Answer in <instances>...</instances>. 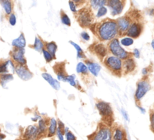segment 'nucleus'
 I'll list each match as a JSON object with an SVG mask.
<instances>
[{
	"mask_svg": "<svg viewBox=\"0 0 154 140\" xmlns=\"http://www.w3.org/2000/svg\"><path fill=\"white\" fill-rule=\"evenodd\" d=\"M118 33L119 28L117 22L111 19L104 21L97 28L98 35L103 40H112Z\"/></svg>",
	"mask_w": 154,
	"mask_h": 140,
	"instance_id": "f257e3e1",
	"label": "nucleus"
},
{
	"mask_svg": "<svg viewBox=\"0 0 154 140\" xmlns=\"http://www.w3.org/2000/svg\"><path fill=\"white\" fill-rule=\"evenodd\" d=\"M109 50L114 56L118 57L120 59H127L129 54L127 51L125 50L120 45L118 39L114 38L110 42Z\"/></svg>",
	"mask_w": 154,
	"mask_h": 140,
	"instance_id": "f03ea898",
	"label": "nucleus"
},
{
	"mask_svg": "<svg viewBox=\"0 0 154 140\" xmlns=\"http://www.w3.org/2000/svg\"><path fill=\"white\" fill-rule=\"evenodd\" d=\"M105 64L108 68L114 73H119L121 71L123 67V62L121 59L114 55H109L105 60Z\"/></svg>",
	"mask_w": 154,
	"mask_h": 140,
	"instance_id": "7ed1b4c3",
	"label": "nucleus"
},
{
	"mask_svg": "<svg viewBox=\"0 0 154 140\" xmlns=\"http://www.w3.org/2000/svg\"><path fill=\"white\" fill-rule=\"evenodd\" d=\"M92 140H113V132L108 126L99 127L94 133Z\"/></svg>",
	"mask_w": 154,
	"mask_h": 140,
	"instance_id": "20e7f679",
	"label": "nucleus"
},
{
	"mask_svg": "<svg viewBox=\"0 0 154 140\" xmlns=\"http://www.w3.org/2000/svg\"><path fill=\"white\" fill-rule=\"evenodd\" d=\"M150 89V85L149 82L146 80L140 81L138 84H137V89L136 92H135V98L136 100H140L144 97L147 93V91Z\"/></svg>",
	"mask_w": 154,
	"mask_h": 140,
	"instance_id": "39448f33",
	"label": "nucleus"
},
{
	"mask_svg": "<svg viewBox=\"0 0 154 140\" xmlns=\"http://www.w3.org/2000/svg\"><path fill=\"white\" fill-rule=\"evenodd\" d=\"M107 4L113 16L121 13L124 7V1H120V0H110L107 2Z\"/></svg>",
	"mask_w": 154,
	"mask_h": 140,
	"instance_id": "423d86ee",
	"label": "nucleus"
},
{
	"mask_svg": "<svg viewBox=\"0 0 154 140\" xmlns=\"http://www.w3.org/2000/svg\"><path fill=\"white\" fill-rule=\"evenodd\" d=\"M78 19L80 23L84 26H87V25H90L92 22V19H93L90 10L82 9L81 10H80L79 13H78Z\"/></svg>",
	"mask_w": 154,
	"mask_h": 140,
	"instance_id": "0eeeda50",
	"label": "nucleus"
},
{
	"mask_svg": "<svg viewBox=\"0 0 154 140\" xmlns=\"http://www.w3.org/2000/svg\"><path fill=\"white\" fill-rule=\"evenodd\" d=\"M15 71H16L18 76L23 80H29L32 77V73L24 65H20L19 64L18 66H17L16 68H15Z\"/></svg>",
	"mask_w": 154,
	"mask_h": 140,
	"instance_id": "6e6552de",
	"label": "nucleus"
},
{
	"mask_svg": "<svg viewBox=\"0 0 154 140\" xmlns=\"http://www.w3.org/2000/svg\"><path fill=\"white\" fill-rule=\"evenodd\" d=\"M24 53H25V49L16 48L12 51L11 56L13 59L16 62H17L20 65H25L26 63V60L24 58Z\"/></svg>",
	"mask_w": 154,
	"mask_h": 140,
	"instance_id": "1a4fd4ad",
	"label": "nucleus"
},
{
	"mask_svg": "<svg viewBox=\"0 0 154 140\" xmlns=\"http://www.w3.org/2000/svg\"><path fill=\"white\" fill-rule=\"evenodd\" d=\"M96 107H97L99 113H100L101 115H102V116L108 117L112 115V109H111L109 103H106V102H98V103H96Z\"/></svg>",
	"mask_w": 154,
	"mask_h": 140,
	"instance_id": "9d476101",
	"label": "nucleus"
},
{
	"mask_svg": "<svg viewBox=\"0 0 154 140\" xmlns=\"http://www.w3.org/2000/svg\"><path fill=\"white\" fill-rule=\"evenodd\" d=\"M142 31V26L138 22H133L130 25L129 29L126 31V34L131 38H136L141 34Z\"/></svg>",
	"mask_w": 154,
	"mask_h": 140,
	"instance_id": "9b49d317",
	"label": "nucleus"
},
{
	"mask_svg": "<svg viewBox=\"0 0 154 140\" xmlns=\"http://www.w3.org/2000/svg\"><path fill=\"white\" fill-rule=\"evenodd\" d=\"M117 23L119 28V31L123 33L128 31L131 25V21L129 18L126 17V16H123V17L119 18L117 19Z\"/></svg>",
	"mask_w": 154,
	"mask_h": 140,
	"instance_id": "f8f14e48",
	"label": "nucleus"
},
{
	"mask_svg": "<svg viewBox=\"0 0 154 140\" xmlns=\"http://www.w3.org/2000/svg\"><path fill=\"white\" fill-rule=\"evenodd\" d=\"M38 136V127L34 125L29 126V127H27L25 133H24V137L27 140L35 139Z\"/></svg>",
	"mask_w": 154,
	"mask_h": 140,
	"instance_id": "ddd939ff",
	"label": "nucleus"
},
{
	"mask_svg": "<svg viewBox=\"0 0 154 140\" xmlns=\"http://www.w3.org/2000/svg\"><path fill=\"white\" fill-rule=\"evenodd\" d=\"M9 68L11 70L12 72L15 71V68L13 62L11 60H8L5 62H1L0 61V74H5V73H8Z\"/></svg>",
	"mask_w": 154,
	"mask_h": 140,
	"instance_id": "4468645a",
	"label": "nucleus"
},
{
	"mask_svg": "<svg viewBox=\"0 0 154 140\" xmlns=\"http://www.w3.org/2000/svg\"><path fill=\"white\" fill-rule=\"evenodd\" d=\"M42 77H43V79H45V81H47V82L51 85V86L52 87V88H54L55 90L60 89V82H59L57 79H54L51 74H49V73H43L42 74Z\"/></svg>",
	"mask_w": 154,
	"mask_h": 140,
	"instance_id": "2eb2a0df",
	"label": "nucleus"
},
{
	"mask_svg": "<svg viewBox=\"0 0 154 140\" xmlns=\"http://www.w3.org/2000/svg\"><path fill=\"white\" fill-rule=\"evenodd\" d=\"M87 66L88 67V70L90 73L94 76H98L99 73L101 70V66L98 63L92 62V61H87Z\"/></svg>",
	"mask_w": 154,
	"mask_h": 140,
	"instance_id": "dca6fc26",
	"label": "nucleus"
},
{
	"mask_svg": "<svg viewBox=\"0 0 154 140\" xmlns=\"http://www.w3.org/2000/svg\"><path fill=\"white\" fill-rule=\"evenodd\" d=\"M12 45L17 49H24L26 46V39L24 34H20L17 38L14 39L12 41Z\"/></svg>",
	"mask_w": 154,
	"mask_h": 140,
	"instance_id": "f3484780",
	"label": "nucleus"
},
{
	"mask_svg": "<svg viewBox=\"0 0 154 140\" xmlns=\"http://www.w3.org/2000/svg\"><path fill=\"white\" fill-rule=\"evenodd\" d=\"M113 140H126V132L120 127H117L113 132Z\"/></svg>",
	"mask_w": 154,
	"mask_h": 140,
	"instance_id": "a211bd4d",
	"label": "nucleus"
},
{
	"mask_svg": "<svg viewBox=\"0 0 154 140\" xmlns=\"http://www.w3.org/2000/svg\"><path fill=\"white\" fill-rule=\"evenodd\" d=\"M57 128H58V127H57V122L56 121V119L51 118V121H50L49 127H48V136L51 137V136L56 134L57 133Z\"/></svg>",
	"mask_w": 154,
	"mask_h": 140,
	"instance_id": "6ab92c4d",
	"label": "nucleus"
},
{
	"mask_svg": "<svg viewBox=\"0 0 154 140\" xmlns=\"http://www.w3.org/2000/svg\"><path fill=\"white\" fill-rule=\"evenodd\" d=\"M123 65H124L125 70H126L127 72L133 71L134 69L135 68V60L132 58H127L123 62Z\"/></svg>",
	"mask_w": 154,
	"mask_h": 140,
	"instance_id": "aec40b11",
	"label": "nucleus"
},
{
	"mask_svg": "<svg viewBox=\"0 0 154 140\" xmlns=\"http://www.w3.org/2000/svg\"><path fill=\"white\" fill-rule=\"evenodd\" d=\"M0 3L2 5L3 8H4L5 11L7 14H11L12 12V3L11 1H8V0H2L0 1Z\"/></svg>",
	"mask_w": 154,
	"mask_h": 140,
	"instance_id": "412c9836",
	"label": "nucleus"
},
{
	"mask_svg": "<svg viewBox=\"0 0 154 140\" xmlns=\"http://www.w3.org/2000/svg\"><path fill=\"white\" fill-rule=\"evenodd\" d=\"M14 77L13 75L11 74V73H5V74H2L0 76V84H1L2 86L5 87V85L8 83L10 81L13 80Z\"/></svg>",
	"mask_w": 154,
	"mask_h": 140,
	"instance_id": "4be33fe9",
	"label": "nucleus"
},
{
	"mask_svg": "<svg viewBox=\"0 0 154 140\" xmlns=\"http://www.w3.org/2000/svg\"><path fill=\"white\" fill-rule=\"evenodd\" d=\"M94 50L98 54V55H100V56H105L107 55V49L102 44L96 45L94 47Z\"/></svg>",
	"mask_w": 154,
	"mask_h": 140,
	"instance_id": "5701e85b",
	"label": "nucleus"
},
{
	"mask_svg": "<svg viewBox=\"0 0 154 140\" xmlns=\"http://www.w3.org/2000/svg\"><path fill=\"white\" fill-rule=\"evenodd\" d=\"M46 49L51 55L54 57H55L56 52L57 50V45L56 44L55 42H50V43H46Z\"/></svg>",
	"mask_w": 154,
	"mask_h": 140,
	"instance_id": "b1692460",
	"label": "nucleus"
},
{
	"mask_svg": "<svg viewBox=\"0 0 154 140\" xmlns=\"http://www.w3.org/2000/svg\"><path fill=\"white\" fill-rule=\"evenodd\" d=\"M108 1L105 0H92L90 1V4L94 9H99L102 6H105V4H107Z\"/></svg>",
	"mask_w": 154,
	"mask_h": 140,
	"instance_id": "393cba45",
	"label": "nucleus"
},
{
	"mask_svg": "<svg viewBox=\"0 0 154 140\" xmlns=\"http://www.w3.org/2000/svg\"><path fill=\"white\" fill-rule=\"evenodd\" d=\"M76 71L78 73H84V74H87L88 72V67H87V64H85L83 62H79L76 67Z\"/></svg>",
	"mask_w": 154,
	"mask_h": 140,
	"instance_id": "a878e982",
	"label": "nucleus"
},
{
	"mask_svg": "<svg viewBox=\"0 0 154 140\" xmlns=\"http://www.w3.org/2000/svg\"><path fill=\"white\" fill-rule=\"evenodd\" d=\"M38 128L39 136H40V135L44 134V133L46 132V130H47V124H46V122H45V120L42 119V118H41V119L39 120L38 127Z\"/></svg>",
	"mask_w": 154,
	"mask_h": 140,
	"instance_id": "bb28decb",
	"label": "nucleus"
},
{
	"mask_svg": "<svg viewBox=\"0 0 154 140\" xmlns=\"http://www.w3.org/2000/svg\"><path fill=\"white\" fill-rule=\"evenodd\" d=\"M33 47L37 51H42L44 49L43 42L38 37H35V43L34 45H33Z\"/></svg>",
	"mask_w": 154,
	"mask_h": 140,
	"instance_id": "cd10ccee",
	"label": "nucleus"
},
{
	"mask_svg": "<svg viewBox=\"0 0 154 140\" xmlns=\"http://www.w3.org/2000/svg\"><path fill=\"white\" fill-rule=\"evenodd\" d=\"M69 43H70L71 44H72V46H73L75 48V49H76V50H77V56H78V58H84V52H83V49H81V46H80L79 45L77 44V43H75V42H73V41H69Z\"/></svg>",
	"mask_w": 154,
	"mask_h": 140,
	"instance_id": "c85d7f7f",
	"label": "nucleus"
},
{
	"mask_svg": "<svg viewBox=\"0 0 154 140\" xmlns=\"http://www.w3.org/2000/svg\"><path fill=\"white\" fill-rule=\"evenodd\" d=\"M133 39L131 38V37H123V38H122L121 40H120L121 44L126 46H130V45H132V43H133Z\"/></svg>",
	"mask_w": 154,
	"mask_h": 140,
	"instance_id": "c756f323",
	"label": "nucleus"
},
{
	"mask_svg": "<svg viewBox=\"0 0 154 140\" xmlns=\"http://www.w3.org/2000/svg\"><path fill=\"white\" fill-rule=\"evenodd\" d=\"M107 12H108V8H107L105 6H102V7H101L100 8L98 9V12L97 13H96V16H97V17H102V16H105V15L106 14Z\"/></svg>",
	"mask_w": 154,
	"mask_h": 140,
	"instance_id": "7c9ffc66",
	"label": "nucleus"
},
{
	"mask_svg": "<svg viewBox=\"0 0 154 140\" xmlns=\"http://www.w3.org/2000/svg\"><path fill=\"white\" fill-rule=\"evenodd\" d=\"M61 20H62V22H63V23L65 24V25H68V26L71 25L70 19H69V16H68L67 14H66V13H62Z\"/></svg>",
	"mask_w": 154,
	"mask_h": 140,
	"instance_id": "2f4dec72",
	"label": "nucleus"
},
{
	"mask_svg": "<svg viewBox=\"0 0 154 140\" xmlns=\"http://www.w3.org/2000/svg\"><path fill=\"white\" fill-rule=\"evenodd\" d=\"M42 52H43V55H44V57H45V60H46L48 62H50V61H52L53 58H54V57L53 56V55H51V54L47 50V49H44L43 50H42Z\"/></svg>",
	"mask_w": 154,
	"mask_h": 140,
	"instance_id": "473e14b6",
	"label": "nucleus"
},
{
	"mask_svg": "<svg viewBox=\"0 0 154 140\" xmlns=\"http://www.w3.org/2000/svg\"><path fill=\"white\" fill-rule=\"evenodd\" d=\"M66 82H69L72 86H76L75 76H74V75H68V76H66Z\"/></svg>",
	"mask_w": 154,
	"mask_h": 140,
	"instance_id": "72a5a7b5",
	"label": "nucleus"
},
{
	"mask_svg": "<svg viewBox=\"0 0 154 140\" xmlns=\"http://www.w3.org/2000/svg\"><path fill=\"white\" fill-rule=\"evenodd\" d=\"M57 137H58L59 140H65L63 129L61 128L60 127H58V128H57Z\"/></svg>",
	"mask_w": 154,
	"mask_h": 140,
	"instance_id": "f704fd0d",
	"label": "nucleus"
},
{
	"mask_svg": "<svg viewBox=\"0 0 154 140\" xmlns=\"http://www.w3.org/2000/svg\"><path fill=\"white\" fill-rule=\"evenodd\" d=\"M66 140H77L76 137L74 135V133L72 132L69 131L66 133Z\"/></svg>",
	"mask_w": 154,
	"mask_h": 140,
	"instance_id": "c9c22d12",
	"label": "nucleus"
},
{
	"mask_svg": "<svg viewBox=\"0 0 154 140\" xmlns=\"http://www.w3.org/2000/svg\"><path fill=\"white\" fill-rule=\"evenodd\" d=\"M17 22V19H16V16H15L14 13H11L9 16V22L11 25H15Z\"/></svg>",
	"mask_w": 154,
	"mask_h": 140,
	"instance_id": "e433bc0d",
	"label": "nucleus"
},
{
	"mask_svg": "<svg viewBox=\"0 0 154 140\" xmlns=\"http://www.w3.org/2000/svg\"><path fill=\"white\" fill-rule=\"evenodd\" d=\"M69 7H70L71 10H72V12H74V13H77V7H76V4H75V2H74V1H70L69 2Z\"/></svg>",
	"mask_w": 154,
	"mask_h": 140,
	"instance_id": "4c0bfd02",
	"label": "nucleus"
},
{
	"mask_svg": "<svg viewBox=\"0 0 154 140\" xmlns=\"http://www.w3.org/2000/svg\"><path fill=\"white\" fill-rule=\"evenodd\" d=\"M81 37H82V38L84 39V40H90V38L89 34H88V33L86 32V31H84V32L81 33Z\"/></svg>",
	"mask_w": 154,
	"mask_h": 140,
	"instance_id": "58836bf2",
	"label": "nucleus"
},
{
	"mask_svg": "<svg viewBox=\"0 0 154 140\" xmlns=\"http://www.w3.org/2000/svg\"><path fill=\"white\" fill-rule=\"evenodd\" d=\"M121 112H122V114H123V118H124L125 119H126V121H129V115H128L127 112H126V111H125L124 109H121Z\"/></svg>",
	"mask_w": 154,
	"mask_h": 140,
	"instance_id": "ea45409f",
	"label": "nucleus"
},
{
	"mask_svg": "<svg viewBox=\"0 0 154 140\" xmlns=\"http://www.w3.org/2000/svg\"><path fill=\"white\" fill-rule=\"evenodd\" d=\"M150 121H151V129L154 132V112L152 114L151 118H150Z\"/></svg>",
	"mask_w": 154,
	"mask_h": 140,
	"instance_id": "a19ab883",
	"label": "nucleus"
},
{
	"mask_svg": "<svg viewBox=\"0 0 154 140\" xmlns=\"http://www.w3.org/2000/svg\"><path fill=\"white\" fill-rule=\"evenodd\" d=\"M133 54L136 58H140V52L138 49H135L133 51Z\"/></svg>",
	"mask_w": 154,
	"mask_h": 140,
	"instance_id": "79ce46f5",
	"label": "nucleus"
},
{
	"mask_svg": "<svg viewBox=\"0 0 154 140\" xmlns=\"http://www.w3.org/2000/svg\"><path fill=\"white\" fill-rule=\"evenodd\" d=\"M138 109H139V110L141 111V113H145V112H146L145 109H144V108L141 107V106H138Z\"/></svg>",
	"mask_w": 154,
	"mask_h": 140,
	"instance_id": "37998d69",
	"label": "nucleus"
},
{
	"mask_svg": "<svg viewBox=\"0 0 154 140\" xmlns=\"http://www.w3.org/2000/svg\"><path fill=\"white\" fill-rule=\"evenodd\" d=\"M147 73H148V70H147V68H144L142 70V73L144 75H146V74H147Z\"/></svg>",
	"mask_w": 154,
	"mask_h": 140,
	"instance_id": "c03bdc74",
	"label": "nucleus"
},
{
	"mask_svg": "<svg viewBox=\"0 0 154 140\" xmlns=\"http://www.w3.org/2000/svg\"><path fill=\"white\" fill-rule=\"evenodd\" d=\"M151 45H152V46H153V49H154V40H153V41H152Z\"/></svg>",
	"mask_w": 154,
	"mask_h": 140,
	"instance_id": "a18cd8bd",
	"label": "nucleus"
}]
</instances>
